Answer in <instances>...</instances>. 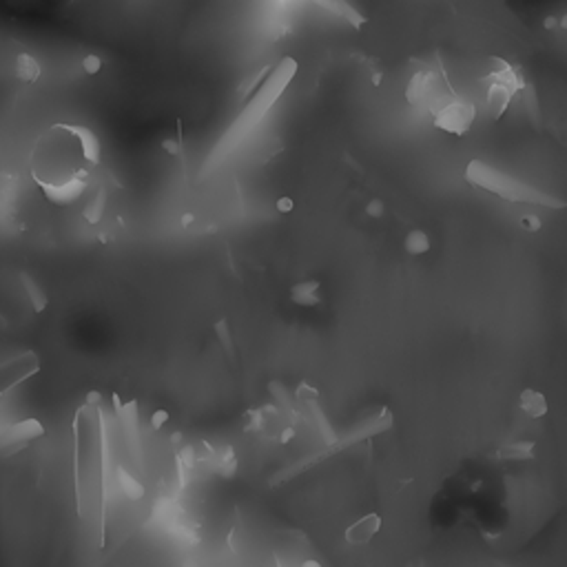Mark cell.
I'll return each mask as SVG.
<instances>
[{
  "label": "cell",
  "mask_w": 567,
  "mask_h": 567,
  "mask_svg": "<svg viewBox=\"0 0 567 567\" xmlns=\"http://www.w3.org/2000/svg\"><path fill=\"white\" fill-rule=\"evenodd\" d=\"M100 166V142L82 125H51L36 140L32 177L53 204H71L87 191Z\"/></svg>",
  "instance_id": "obj_1"
},
{
  "label": "cell",
  "mask_w": 567,
  "mask_h": 567,
  "mask_svg": "<svg viewBox=\"0 0 567 567\" xmlns=\"http://www.w3.org/2000/svg\"><path fill=\"white\" fill-rule=\"evenodd\" d=\"M73 479L78 516L98 518L105 543V421L100 405L84 403L73 419Z\"/></svg>",
  "instance_id": "obj_2"
},
{
  "label": "cell",
  "mask_w": 567,
  "mask_h": 567,
  "mask_svg": "<svg viewBox=\"0 0 567 567\" xmlns=\"http://www.w3.org/2000/svg\"><path fill=\"white\" fill-rule=\"evenodd\" d=\"M463 175H466V182L475 188L488 191L512 204H534V206H545V209H552V211H561L567 206V202L561 200L559 195L547 193L530 182H523V179L501 171V168L490 166L483 160H470Z\"/></svg>",
  "instance_id": "obj_3"
},
{
  "label": "cell",
  "mask_w": 567,
  "mask_h": 567,
  "mask_svg": "<svg viewBox=\"0 0 567 567\" xmlns=\"http://www.w3.org/2000/svg\"><path fill=\"white\" fill-rule=\"evenodd\" d=\"M295 73H297V60L281 58V62L275 67V71L268 75V80L264 82L262 87L257 89V93L251 98L249 107L240 113L238 120H235L231 125V129L224 134V138L220 140V144H217V149L213 151V158L222 155L231 144H235V142H240L244 136H247L255 125H260L262 118L270 111V107H275V102L281 98V93L286 91L290 80L295 78Z\"/></svg>",
  "instance_id": "obj_4"
},
{
  "label": "cell",
  "mask_w": 567,
  "mask_h": 567,
  "mask_svg": "<svg viewBox=\"0 0 567 567\" xmlns=\"http://www.w3.org/2000/svg\"><path fill=\"white\" fill-rule=\"evenodd\" d=\"M457 96L459 93L450 84L448 73L439 60L419 62L417 71L412 73L408 87H405V100H408L412 107L430 113V118Z\"/></svg>",
  "instance_id": "obj_5"
},
{
  "label": "cell",
  "mask_w": 567,
  "mask_h": 567,
  "mask_svg": "<svg viewBox=\"0 0 567 567\" xmlns=\"http://www.w3.org/2000/svg\"><path fill=\"white\" fill-rule=\"evenodd\" d=\"M481 84H486V109L490 120L503 118V113L512 105L514 96L527 84L521 71L514 64H509L503 58H490L486 73L479 78Z\"/></svg>",
  "instance_id": "obj_6"
},
{
  "label": "cell",
  "mask_w": 567,
  "mask_h": 567,
  "mask_svg": "<svg viewBox=\"0 0 567 567\" xmlns=\"http://www.w3.org/2000/svg\"><path fill=\"white\" fill-rule=\"evenodd\" d=\"M477 120V105L468 98L457 96L432 116V125L452 136H466Z\"/></svg>",
  "instance_id": "obj_7"
},
{
  "label": "cell",
  "mask_w": 567,
  "mask_h": 567,
  "mask_svg": "<svg viewBox=\"0 0 567 567\" xmlns=\"http://www.w3.org/2000/svg\"><path fill=\"white\" fill-rule=\"evenodd\" d=\"M38 370H40V359L36 357V353H21L9 362L0 364V394L32 379Z\"/></svg>",
  "instance_id": "obj_8"
},
{
  "label": "cell",
  "mask_w": 567,
  "mask_h": 567,
  "mask_svg": "<svg viewBox=\"0 0 567 567\" xmlns=\"http://www.w3.org/2000/svg\"><path fill=\"white\" fill-rule=\"evenodd\" d=\"M42 434H45V428H42L40 421L38 419H25V421L14 423L12 428L7 430L5 439L0 443H3L5 452H16V450L25 448L29 441L42 437Z\"/></svg>",
  "instance_id": "obj_9"
},
{
  "label": "cell",
  "mask_w": 567,
  "mask_h": 567,
  "mask_svg": "<svg viewBox=\"0 0 567 567\" xmlns=\"http://www.w3.org/2000/svg\"><path fill=\"white\" fill-rule=\"evenodd\" d=\"M379 530H381V516L373 512V514H366V516L359 518V521H355L346 530L344 536L351 545H366V543H370L377 534H379Z\"/></svg>",
  "instance_id": "obj_10"
},
{
  "label": "cell",
  "mask_w": 567,
  "mask_h": 567,
  "mask_svg": "<svg viewBox=\"0 0 567 567\" xmlns=\"http://www.w3.org/2000/svg\"><path fill=\"white\" fill-rule=\"evenodd\" d=\"M390 425H392V412L388 408H381L379 412L375 414V417L366 419L362 425H357V428L353 430V434L342 443V446H351V443H355V441H362V439L373 437V434H379L383 430H388Z\"/></svg>",
  "instance_id": "obj_11"
},
{
  "label": "cell",
  "mask_w": 567,
  "mask_h": 567,
  "mask_svg": "<svg viewBox=\"0 0 567 567\" xmlns=\"http://www.w3.org/2000/svg\"><path fill=\"white\" fill-rule=\"evenodd\" d=\"M518 408H521L530 419H541L550 410L547 405V399L543 392H538L534 388H525L521 394H518Z\"/></svg>",
  "instance_id": "obj_12"
},
{
  "label": "cell",
  "mask_w": 567,
  "mask_h": 567,
  "mask_svg": "<svg viewBox=\"0 0 567 567\" xmlns=\"http://www.w3.org/2000/svg\"><path fill=\"white\" fill-rule=\"evenodd\" d=\"M534 457V441H514L505 443L496 450V459L503 461H527Z\"/></svg>",
  "instance_id": "obj_13"
},
{
  "label": "cell",
  "mask_w": 567,
  "mask_h": 567,
  "mask_svg": "<svg viewBox=\"0 0 567 567\" xmlns=\"http://www.w3.org/2000/svg\"><path fill=\"white\" fill-rule=\"evenodd\" d=\"M319 284L317 281H301L295 284L290 290V297L299 306H317L319 304Z\"/></svg>",
  "instance_id": "obj_14"
},
{
  "label": "cell",
  "mask_w": 567,
  "mask_h": 567,
  "mask_svg": "<svg viewBox=\"0 0 567 567\" xmlns=\"http://www.w3.org/2000/svg\"><path fill=\"white\" fill-rule=\"evenodd\" d=\"M40 62H38L32 53H21L16 58V75H18V80H23V82H36L38 78H40Z\"/></svg>",
  "instance_id": "obj_15"
},
{
  "label": "cell",
  "mask_w": 567,
  "mask_h": 567,
  "mask_svg": "<svg viewBox=\"0 0 567 567\" xmlns=\"http://www.w3.org/2000/svg\"><path fill=\"white\" fill-rule=\"evenodd\" d=\"M116 475H118V486H120V490H122V492H125L131 501H140L142 496H144V488H142V483H140L138 479L131 477L125 468H118Z\"/></svg>",
  "instance_id": "obj_16"
},
{
  "label": "cell",
  "mask_w": 567,
  "mask_h": 567,
  "mask_svg": "<svg viewBox=\"0 0 567 567\" xmlns=\"http://www.w3.org/2000/svg\"><path fill=\"white\" fill-rule=\"evenodd\" d=\"M21 281H23L25 292H27V297H29L34 310H36V313H42V310L47 308V295L40 290V286H38V284L29 275H25V273L21 275Z\"/></svg>",
  "instance_id": "obj_17"
},
{
  "label": "cell",
  "mask_w": 567,
  "mask_h": 567,
  "mask_svg": "<svg viewBox=\"0 0 567 567\" xmlns=\"http://www.w3.org/2000/svg\"><path fill=\"white\" fill-rule=\"evenodd\" d=\"M403 247H405V251H408L410 255H425V253L430 251V238L423 231L414 229V231H410L408 235H405Z\"/></svg>",
  "instance_id": "obj_18"
},
{
  "label": "cell",
  "mask_w": 567,
  "mask_h": 567,
  "mask_svg": "<svg viewBox=\"0 0 567 567\" xmlns=\"http://www.w3.org/2000/svg\"><path fill=\"white\" fill-rule=\"evenodd\" d=\"M105 202H107V195L100 188L98 195L93 197L87 206H84V220H87L89 224H98L102 220V213H105Z\"/></svg>",
  "instance_id": "obj_19"
},
{
  "label": "cell",
  "mask_w": 567,
  "mask_h": 567,
  "mask_svg": "<svg viewBox=\"0 0 567 567\" xmlns=\"http://www.w3.org/2000/svg\"><path fill=\"white\" fill-rule=\"evenodd\" d=\"M328 7H330V9H335V12H339V14H342V16L346 18L348 23H351V25H355V27H362V25H364V18L359 16V14L355 12V9L351 7V5L337 3V5H328Z\"/></svg>",
  "instance_id": "obj_20"
},
{
  "label": "cell",
  "mask_w": 567,
  "mask_h": 567,
  "mask_svg": "<svg viewBox=\"0 0 567 567\" xmlns=\"http://www.w3.org/2000/svg\"><path fill=\"white\" fill-rule=\"evenodd\" d=\"M518 224H521V229L527 231V233H536V231H541V217H538L536 213H523L521 217H518Z\"/></svg>",
  "instance_id": "obj_21"
},
{
  "label": "cell",
  "mask_w": 567,
  "mask_h": 567,
  "mask_svg": "<svg viewBox=\"0 0 567 567\" xmlns=\"http://www.w3.org/2000/svg\"><path fill=\"white\" fill-rule=\"evenodd\" d=\"M266 71H268V69H260V71H255L253 75H249V78L244 80V82H240V89H238L240 96H249V93H251L255 87H257V82L264 78V73H266Z\"/></svg>",
  "instance_id": "obj_22"
},
{
  "label": "cell",
  "mask_w": 567,
  "mask_h": 567,
  "mask_svg": "<svg viewBox=\"0 0 567 567\" xmlns=\"http://www.w3.org/2000/svg\"><path fill=\"white\" fill-rule=\"evenodd\" d=\"M100 69H102V60L98 58L96 53H89V55H84V58H82V71L84 73L96 75Z\"/></svg>",
  "instance_id": "obj_23"
},
{
  "label": "cell",
  "mask_w": 567,
  "mask_h": 567,
  "mask_svg": "<svg viewBox=\"0 0 567 567\" xmlns=\"http://www.w3.org/2000/svg\"><path fill=\"white\" fill-rule=\"evenodd\" d=\"M297 399L306 401V403H315V399H317V390L310 388V386H306V383H301L299 390H297Z\"/></svg>",
  "instance_id": "obj_24"
},
{
  "label": "cell",
  "mask_w": 567,
  "mask_h": 567,
  "mask_svg": "<svg viewBox=\"0 0 567 567\" xmlns=\"http://www.w3.org/2000/svg\"><path fill=\"white\" fill-rule=\"evenodd\" d=\"M215 330H217V335H220V342H224L226 351L233 353V346H231V342H229V333H226V321H224V319H222V321H217Z\"/></svg>",
  "instance_id": "obj_25"
},
{
  "label": "cell",
  "mask_w": 567,
  "mask_h": 567,
  "mask_svg": "<svg viewBox=\"0 0 567 567\" xmlns=\"http://www.w3.org/2000/svg\"><path fill=\"white\" fill-rule=\"evenodd\" d=\"M166 421H168V412L166 410H155L153 417H151V425H153V430H160Z\"/></svg>",
  "instance_id": "obj_26"
},
{
  "label": "cell",
  "mask_w": 567,
  "mask_h": 567,
  "mask_svg": "<svg viewBox=\"0 0 567 567\" xmlns=\"http://www.w3.org/2000/svg\"><path fill=\"white\" fill-rule=\"evenodd\" d=\"M383 211H386V206H383V202H379V200H373L370 204L366 206V213L370 215V217H381Z\"/></svg>",
  "instance_id": "obj_27"
},
{
  "label": "cell",
  "mask_w": 567,
  "mask_h": 567,
  "mask_svg": "<svg viewBox=\"0 0 567 567\" xmlns=\"http://www.w3.org/2000/svg\"><path fill=\"white\" fill-rule=\"evenodd\" d=\"M162 149L166 151V153H171V155L182 153V149H179V142H175V140H164L162 142Z\"/></svg>",
  "instance_id": "obj_28"
},
{
  "label": "cell",
  "mask_w": 567,
  "mask_h": 567,
  "mask_svg": "<svg viewBox=\"0 0 567 567\" xmlns=\"http://www.w3.org/2000/svg\"><path fill=\"white\" fill-rule=\"evenodd\" d=\"M179 457H182V461L186 463V466H193V463H195V450L188 446V448L182 450V455H179Z\"/></svg>",
  "instance_id": "obj_29"
},
{
  "label": "cell",
  "mask_w": 567,
  "mask_h": 567,
  "mask_svg": "<svg viewBox=\"0 0 567 567\" xmlns=\"http://www.w3.org/2000/svg\"><path fill=\"white\" fill-rule=\"evenodd\" d=\"M277 211H279V213H288V211H292V200H288V197H281V200L277 202Z\"/></svg>",
  "instance_id": "obj_30"
},
{
  "label": "cell",
  "mask_w": 567,
  "mask_h": 567,
  "mask_svg": "<svg viewBox=\"0 0 567 567\" xmlns=\"http://www.w3.org/2000/svg\"><path fill=\"white\" fill-rule=\"evenodd\" d=\"M292 437H295V428H292V425H288V428H286V430H284V432H281V437H279V441H281V443H288V441H290Z\"/></svg>",
  "instance_id": "obj_31"
},
{
  "label": "cell",
  "mask_w": 567,
  "mask_h": 567,
  "mask_svg": "<svg viewBox=\"0 0 567 567\" xmlns=\"http://www.w3.org/2000/svg\"><path fill=\"white\" fill-rule=\"evenodd\" d=\"M301 567H321V563L315 561V559H306L304 563H301Z\"/></svg>",
  "instance_id": "obj_32"
},
{
  "label": "cell",
  "mask_w": 567,
  "mask_h": 567,
  "mask_svg": "<svg viewBox=\"0 0 567 567\" xmlns=\"http://www.w3.org/2000/svg\"><path fill=\"white\" fill-rule=\"evenodd\" d=\"M559 27H561V29H567V14L559 18Z\"/></svg>",
  "instance_id": "obj_33"
},
{
  "label": "cell",
  "mask_w": 567,
  "mask_h": 567,
  "mask_svg": "<svg viewBox=\"0 0 567 567\" xmlns=\"http://www.w3.org/2000/svg\"><path fill=\"white\" fill-rule=\"evenodd\" d=\"M191 222H193V215H184V217H182V226H188Z\"/></svg>",
  "instance_id": "obj_34"
},
{
  "label": "cell",
  "mask_w": 567,
  "mask_h": 567,
  "mask_svg": "<svg viewBox=\"0 0 567 567\" xmlns=\"http://www.w3.org/2000/svg\"><path fill=\"white\" fill-rule=\"evenodd\" d=\"M182 567H197V565H195V561H193V559H188Z\"/></svg>",
  "instance_id": "obj_35"
},
{
  "label": "cell",
  "mask_w": 567,
  "mask_h": 567,
  "mask_svg": "<svg viewBox=\"0 0 567 567\" xmlns=\"http://www.w3.org/2000/svg\"><path fill=\"white\" fill-rule=\"evenodd\" d=\"M0 396H3V394H0Z\"/></svg>",
  "instance_id": "obj_36"
}]
</instances>
